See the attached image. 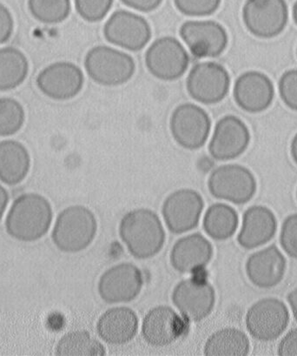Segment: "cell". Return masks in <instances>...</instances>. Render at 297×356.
Masks as SVG:
<instances>
[{"instance_id":"obj_1","label":"cell","mask_w":297,"mask_h":356,"mask_svg":"<svg viewBox=\"0 0 297 356\" xmlns=\"http://www.w3.org/2000/svg\"><path fill=\"white\" fill-rule=\"evenodd\" d=\"M119 234L129 253L137 260L156 257L163 250L167 238L160 216L144 207L124 214Z\"/></svg>"},{"instance_id":"obj_2","label":"cell","mask_w":297,"mask_h":356,"mask_svg":"<svg viewBox=\"0 0 297 356\" xmlns=\"http://www.w3.org/2000/svg\"><path fill=\"white\" fill-rule=\"evenodd\" d=\"M53 219L49 200L39 193H24L15 200L9 210L6 229L13 239L33 243L48 233Z\"/></svg>"},{"instance_id":"obj_3","label":"cell","mask_w":297,"mask_h":356,"mask_svg":"<svg viewBox=\"0 0 297 356\" xmlns=\"http://www.w3.org/2000/svg\"><path fill=\"white\" fill-rule=\"evenodd\" d=\"M98 233V220L88 207L74 205L58 214L51 239L58 250L77 254L91 246Z\"/></svg>"},{"instance_id":"obj_4","label":"cell","mask_w":297,"mask_h":356,"mask_svg":"<svg viewBox=\"0 0 297 356\" xmlns=\"http://www.w3.org/2000/svg\"><path fill=\"white\" fill-rule=\"evenodd\" d=\"M90 78L100 86H119L133 79L136 63L130 54L107 46L91 48L85 58Z\"/></svg>"},{"instance_id":"obj_5","label":"cell","mask_w":297,"mask_h":356,"mask_svg":"<svg viewBox=\"0 0 297 356\" xmlns=\"http://www.w3.org/2000/svg\"><path fill=\"white\" fill-rule=\"evenodd\" d=\"M214 198L236 205L251 202L257 193V183L250 169L238 164H226L214 169L208 179Z\"/></svg>"},{"instance_id":"obj_6","label":"cell","mask_w":297,"mask_h":356,"mask_svg":"<svg viewBox=\"0 0 297 356\" xmlns=\"http://www.w3.org/2000/svg\"><path fill=\"white\" fill-rule=\"evenodd\" d=\"M170 129L172 137L186 150H198L205 146L212 129V120L201 106L183 103L171 114Z\"/></svg>"},{"instance_id":"obj_7","label":"cell","mask_w":297,"mask_h":356,"mask_svg":"<svg viewBox=\"0 0 297 356\" xmlns=\"http://www.w3.org/2000/svg\"><path fill=\"white\" fill-rule=\"evenodd\" d=\"M145 65L155 78L174 81L187 71L189 55L180 41L165 36L154 41L145 53Z\"/></svg>"},{"instance_id":"obj_8","label":"cell","mask_w":297,"mask_h":356,"mask_svg":"<svg viewBox=\"0 0 297 356\" xmlns=\"http://www.w3.org/2000/svg\"><path fill=\"white\" fill-rule=\"evenodd\" d=\"M290 320L289 311L281 300L268 297L259 300L248 309L245 324L255 340L269 342L285 333Z\"/></svg>"},{"instance_id":"obj_9","label":"cell","mask_w":297,"mask_h":356,"mask_svg":"<svg viewBox=\"0 0 297 356\" xmlns=\"http://www.w3.org/2000/svg\"><path fill=\"white\" fill-rule=\"evenodd\" d=\"M230 88L229 72L223 65L212 61L194 65L186 81L189 95L205 105H214L222 102Z\"/></svg>"},{"instance_id":"obj_10","label":"cell","mask_w":297,"mask_h":356,"mask_svg":"<svg viewBox=\"0 0 297 356\" xmlns=\"http://www.w3.org/2000/svg\"><path fill=\"white\" fill-rule=\"evenodd\" d=\"M285 0H246L243 20L248 32L260 39H271L281 34L288 23Z\"/></svg>"},{"instance_id":"obj_11","label":"cell","mask_w":297,"mask_h":356,"mask_svg":"<svg viewBox=\"0 0 297 356\" xmlns=\"http://www.w3.org/2000/svg\"><path fill=\"white\" fill-rule=\"evenodd\" d=\"M203 209L205 200L198 191L181 188L164 200L162 216L171 234H182L198 226Z\"/></svg>"},{"instance_id":"obj_12","label":"cell","mask_w":297,"mask_h":356,"mask_svg":"<svg viewBox=\"0 0 297 356\" xmlns=\"http://www.w3.org/2000/svg\"><path fill=\"white\" fill-rule=\"evenodd\" d=\"M151 29L146 19L126 10L113 13L103 26V36L109 43L124 50L144 49L151 39Z\"/></svg>"},{"instance_id":"obj_13","label":"cell","mask_w":297,"mask_h":356,"mask_svg":"<svg viewBox=\"0 0 297 356\" xmlns=\"http://www.w3.org/2000/svg\"><path fill=\"white\" fill-rule=\"evenodd\" d=\"M143 273L130 262H122L107 269L100 276L98 292L103 302L119 304L133 302L144 286Z\"/></svg>"},{"instance_id":"obj_14","label":"cell","mask_w":297,"mask_h":356,"mask_svg":"<svg viewBox=\"0 0 297 356\" xmlns=\"http://www.w3.org/2000/svg\"><path fill=\"white\" fill-rule=\"evenodd\" d=\"M216 291L205 280L186 279L178 282L172 292L176 309L185 320L198 323L212 314L216 305Z\"/></svg>"},{"instance_id":"obj_15","label":"cell","mask_w":297,"mask_h":356,"mask_svg":"<svg viewBox=\"0 0 297 356\" xmlns=\"http://www.w3.org/2000/svg\"><path fill=\"white\" fill-rule=\"evenodd\" d=\"M179 34L191 53L199 58L220 56L229 43L226 29L214 20H189L183 24Z\"/></svg>"},{"instance_id":"obj_16","label":"cell","mask_w":297,"mask_h":356,"mask_svg":"<svg viewBox=\"0 0 297 356\" xmlns=\"http://www.w3.org/2000/svg\"><path fill=\"white\" fill-rule=\"evenodd\" d=\"M37 86L44 95L64 102L75 98L82 91L85 76L80 67L69 61L50 64L37 77Z\"/></svg>"},{"instance_id":"obj_17","label":"cell","mask_w":297,"mask_h":356,"mask_svg":"<svg viewBox=\"0 0 297 356\" xmlns=\"http://www.w3.org/2000/svg\"><path fill=\"white\" fill-rule=\"evenodd\" d=\"M251 143V133L246 124L235 115H226L217 122L209 153L219 161L234 160L247 150Z\"/></svg>"},{"instance_id":"obj_18","label":"cell","mask_w":297,"mask_h":356,"mask_svg":"<svg viewBox=\"0 0 297 356\" xmlns=\"http://www.w3.org/2000/svg\"><path fill=\"white\" fill-rule=\"evenodd\" d=\"M185 321L169 306L154 307L142 321V337L153 347H167L174 343L185 334Z\"/></svg>"},{"instance_id":"obj_19","label":"cell","mask_w":297,"mask_h":356,"mask_svg":"<svg viewBox=\"0 0 297 356\" xmlns=\"http://www.w3.org/2000/svg\"><path fill=\"white\" fill-rule=\"evenodd\" d=\"M233 95L240 108L248 113H258L271 106L275 88L267 75L258 71H248L237 79Z\"/></svg>"},{"instance_id":"obj_20","label":"cell","mask_w":297,"mask_h":356,"mask_svg":"<svg viewBox=\"0 0 297 356\" xmlns=\"http://www.w3.org/2000/svg\"><path fill=\"white\" fill-rule=\"evenodd\" d=\"M286 268V258L275 245L252 254L245 265L252 284L265 289L275 288L282 282Z\"/></svg>"},{"instance_id":"obj_21","label":"cell","mask_w":297,"mask_h":356,"mask_svg":"<svg viewBox=\"0 0 297 356\" xmlns=\"http://www.w3.org/2000/svg\"><path fill=\"white\" fill-rule=\"evenodd\" d=\"M212 244L199 233L186 235L176 241L170 255L172 268L180 274H191L205 268L212 261Z\"/></svg>"},{"instance_id":"obj_22","label":"cell","mask_w":297,"mask_h":356,"mask_svg":"<svg viewBox=\"0 0 297 356\" xmlns=\"http://www.w3.org/2000/svg\"><path fill=\"white\" fill-rule=\"evenodd\" d=\"M278 230V220L267 207L252 206L245 211L237 243L245 250H254L267 244Z\"/></svg>"},{"instance_id":"obj_23","label":"cell","mask_w":297,"mask_h":356,"mask_svg":"<svg viewBox=\"0 0 297 356\" xmlns=\"http://www.w3.org/2000/svg\"><path fill=\"white\" fill-rule=\"evenodd\" d=\"M139 327L136 312L127 307L106 310L96 323V333L110 345H124L133 340Z\"/></svg>"},{"instance_id":"obj_24","label":"cell","mask_w":297,"mask_h":356,"mask_svg":"<svg viewBox=\"0 0 297 356\" xmlns=\"http://www.w3.org/2000/svg\"><path fill=\"white\" fill-rule=\"evenodd\" d=\"M30 168L31 156L25 145L15 140L0 141V181L18 185L28 175Z\"/></svg>"},{"instance_id":"obj_25","label":"cell","mask_w":297,"mask_h":356,"mask_svg":"<svg viewBox=\"0 0 297 356\" xmlns=\"http://www.w3.org/2000/svg\"><path fill=\"white\" fill-rule=\"evenodd\" d=\"M251 351V342L243 331L226 327L213 333L206 341V356H245Z\"/></svg>"},{"instance_id":"obj_26","label":"cell","mask_w":297,"mask_h":356,"mask_svg":"<svg viewBox=\"0 0 297 356\" xmlns=\"http://www.w3.org/2000/svg\"><path fill=\"white\" fill-rule=\"evenodd\" d=\"M29 61L22 50L13 47L0 48V91H10L25 82Z\"/></svg>"},{"instance_id":"obj_27","label":"cell","mask_w":297,"mask_h":356,"mask_svg":"<svg viewBox=\"0 0 297 356\" xmlns=\"http://www.w3.org/2000/svg\"><path fill=\"white\" fill-rule=\"evenodd\" d=\"M239 225V217L232 207L215 203L206 210L203 227L207 235L215 241H226L232 237Z\"/></svg>"},{"instance_id":"obj_28","label":"cell","mask_w":297,"mask_h":356,"mask_svg":"<svg viewBox=\"0 0 297 356\" xmlns=\"http://www.w3.org/2000/svg\"><path fill=\"white\" fill-rule=\"evenodd\" d=\"M105 346L88 331L69 332L58 341L55 355L58 356H105Z\"/></svg>"},{"instance_id":"obj_29","label":"cell","mask_w":297,"mask_h":356,"mask_svg":"<svg viewBox=\"0 0 297 356\" xmlns=\"http://www.w3.org/2000/svg\"><path fill=\"white\" fill-rule=\"evenodd\" d=\"M27 4L33 18L48 25L65 22L71 10V0H28Z\"/></svg>"},{"instance_id":"obj_30","label":"cell","mask_w":297,"mask_h":356,"mask_svg":"<svg viewBox=\"0 0 297 356\" xmlns=\"http://www.w3.org/2000/svg\"><path fill=\"white\" fill-rule=\"evenodd\" d=\"M26 122L22 104L11 97L0 98V137L15 136Z\"/></svg>"},{"instance_id":"obj_31","label":"cell","mask_w":297,"mask_h":356,"mask_svg":"<svg viewBox=\"0 0 297 356\" xmlns=\"http://www.w3.org/2000/svg\"><path fill=\"white\" fill-rule=\"evenodd\" d=\"M114 0H74L78 15L85 22H101L112 8Z\"/></svg>"},{"instance_id":"obj_32","label":"cell","mask_w":297,"mask_h":356,"mask_svg":"<svg viewBox=\"0 0 297 356\" xmlns=\"http://www.w3.org/2000/svg\"><path fill=\"white\" fill-rule=\"evenodd\" d=\"M222 0H174L176 8L188 17L212 15L220 8Z\"/></svg>"},{"instance_id":"obj_33","label":"cell","mask_w":297,"mask_h":356,"mask_svg":"<svg viewBox=\"0 0 297 356\" xmlns=\"http://www.w3.org/2000/svg\"><path fill=\"white\" fill-rule=\"evenodd\" d=\"M280 244L289 257L297 260V213L290 214L283 221Z\"/></svg>"},{"instance_id":"obj_34","label":"cell","mask_w":297,"mask_h":356,"mask_svg":"<svg viewBox=\"0 0 297 356\" xmlns=\"http://www.w3.org/2000/svg\"><path fill=\"white\" fill-rule=\"evenodd\" d=\"M279 93L289 108L297 111V69L288 70L279 81Z\"/></svg>"},{"instance_id":"obj_35","label":"cell","mask_w":297,"mask_h":356,"mask_svg":"<svg viewBox=\"0 0 297 356\" xmlns=\"http://www.w3.org/2000/svg\"><path fill=\"white\" fill-rule=\"evenodd\" d=\"M15 31V19L12 13L4 4L0 3V44L11 39Z\"/></svg>"},{"instance_id":"obj_36","label":"cell","mask_w":297,"mask_h":356,"mask_svg":"<svg viewBox=\"0 0 297 356\" xmlns=\"http://www.w3.org/2000/svg\"><path fill=\"white\" fill-rule=\"evenodd\" d=\"M278 355H297V327L288 332L278 345Z\"/></svg>"},{"instance_id":"obj_37","label":"cell","mask_w":297,"mask_h":356,"mask_svg":"<svg viewBox=\"0 0 297 356\" xmlns=\"http://www.w3.org/2000/svg\"><path fill=\"white\" fill-rule=\"evenodd\" d=\"M121 2L136 11L151 13L160 8L163 0H121Z\"/></svg>"},{"instance_id":"obj_38","label":"cell","mask_w":297,"mask_h":356,"mask_svg":"<svg viewBox=\"0 0 297 356\" xmlns=\"http://www.w3.org/2000/svg\"><path fill=\"white\" fill-rule=\"evenodd\" d=\"M9 202V193L4 186H0V220L4 216L6 207Z\"/></svg>"},{"instance_id":"obj_39","label":"cell","mask_w":297,"mask_h":356,"mask_svg":"<svg viewBox=\"0 0 297 356\" xmlns=\"http://www.w3.org/2000/svg\"><path fill=\"white\" fill-rule=\"evenodd\" d=\"M287 300H288L290 309H291L294 317L297 321V288L289 293Z\"/></svg>"},{"instance_id":"obj_40","label":"cell","mask_w":297,"mask_h":356,"mask_svg":"<svg viewBox=\"0 0 297 356\" xmlns=\"http://www.w3.org/2000/svg\"><path fill=\"white\" fill-rule=\"evenodd\" d=\"M290 153H291L293 161L297 165V134L294 136L291 145H290Z\"/></svg>"},{"instance_id":"obj_41","label":"cell","mask_w":297,"mask_h":356,"mask_svg":"<svg viewBox=\"0 0 297 356\" xmlns=\"http://www.w3.org/2000/svg\"><path fill=\"white\" fill-rule=\"evenodd\" d=\"M293 19L297 26V0L293 6Z\"/></svg>"},{"instance_id":"obj_42","label":"cell","mask_w":297,"mask_h":356,"mask_svg":"<svg viewBox=\"0 0 297 356\" xmlns=\"http://www.w3.org/2000/svg\"><path fill=\"white\" fill-rule=\"evenodd\" d=\"M296 199H297V190H296Z\"/></svg>"},{"instance_id":"obj_43","label":"cell","mask_w":297,"mask_h":356,"mask_svg":"<svg viewBox=\"0 0 297 356\" xmlns=\"http://www.w3.org/2000/svg\"><path fill=\"white\" fill-rule=\"evenodd\" d=\"M296 54H297V49H296Z\"/></svg>"}]
</instances>
